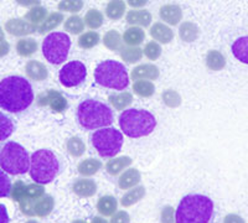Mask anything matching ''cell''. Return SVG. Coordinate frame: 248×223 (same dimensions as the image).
<instances>
[{"mask_svg":"<svg viewBox=\"0 0 248 223\" xmlns=\"http://www.w3.org/2000/svg\"><path fill=\"white\" fill-rule=\"evenodd\" d=\"M62 21H63V14L62 13H51L46 16V19L41 23V25L37 28V31H39V34H46V32L52 31V30H55V29L61 25Z\"/></svg>","mask_w":248,"mask_h":223,"instance_id":"4316f807","label":"cell"},{"mask_svg":"<svg viewBox=\"0 0 248 223\" xmlns=\"http://www.w3.org/2000/svg\"><path fill=\"white\" fill-rule=\"evenodd\" d=\"M102 169V163L98 159H86L82 160L77 166V171L82 176H93L96 175L97 172Z\"/></svg>","mask_w":248,"mask_h":223,"instance_id":"83f0119b","label":"cell"},{"mask_svg":"<svg viewBox=\"0 0 248 223\" xmlns=\"http://www.w3.org/2000/svg\"><path fill=\"white\" fill-rule=\"evenodd\" d=\"M124 13H125L124 0H110L106 6V16L113 21L122 19L124 16Z\"/></svg>","mask_w":248,"mask_h":223,"instance_id":"d6a6232c","label":"cell"},{"mask_svg":"<svg viewBox=\"0 0 248 223\" xmlns=\"http://www.w3.org/2000/svg\"><path fill=\"white\" fill-rule=\"evenodd\" d=\"M133 92L140 98H150L155 93V86L149 79H137L133 83Z\"/></svg>","mask_w":248,"mask_h":223,"instance_id":"484cf974","label":"cell"},{"mask_svg":"<svg viewBox=\"0 0 248 223\" xmlns=\"http://www.w3.org/2000/svg\"><path fill=\"white\" fill-rule=\"evenodd\" d=\"M66 148L71 156L74 158H81L86 151V144L85 141L82 140L79 136H72L66 143Z\"/></svg>","mask_w":248,"mask_h":223,"instance_id":"74e56055","label":"cell"},{"mask_svg":"<svg viewBox=\"0 0 248 223\" xmlns=\"http://www.w3.org/2000/svg\"><path fill=\"white\" fill-rule=\"evenodd\" d=\"M59 10L65 13H79L83 8V0H61L59 3Z\"/></svg>","mask_w":248,"mask_h":223,"instance_id":"7bdbcfd3","label":"cell"},{"mask_svg":"<svg viewBox=\"0 0 248 223\" xmlns=\"http://www.w3.org/2000/svg\"><path fill=\"white\" fill-rule=\"evenodd\" d=\"M132 163L133 160L129 156H114V158L109 159L107 164H106V171L110 176H117L121 172H123L127 167H129Z\"/></svg>","mask_w":248,"mask_h":223,"instance_id":"d6986e66","label":"cell"},{"mask_svg":"<svg viewBox=\"0 0 248 223\" xmlns=\"http://www.w3.org/2000/svg\"><path fill=\"white\" fill-rule=\"evenodd\" d=\"M55 207V200L51 195H44L35 202L34 213L37 217H47Z\"/></svg>","mask_w":248,"mask_h":223,"instance_id":"603a6c76","label":"cell"},{"mask_svg":"<svg viewBox=\"0 0 248 223\" xmlns=\"http://www.w3.org/2000/svg\"><path fill=\"white\" fill-rule=\"evenodd\" d=\"M72 191L76 193L77 196L83 198H90L92 196L96 195L97 192V185L96 182L91 178H78L75 181L72 185Z\"/></svg>","mask_w":248,"mask_h":223,"instance_id":"2e32d148","label":"cell"},{"mask_svg":"<svg viewBox=\"0 0 248 223\" xmlns=\"http://www.w3.org/2000/svg\"><path fill=\"white\" fill-rule=\"evenodd\" d=\"M108 101L114 109L125 110L133 103V94L127 90H121L119 93L110 94Z\"/></svg>","mask_w":248,"mask_h":223,"instance_id":"d4e9b609","label":"cell"},{"mask_svg":"<svg viewBox=\"0 0 248 223\" xmlns=\"http://www.w3.org/2000/svg\"><path fill=\"white\" fill-rule=\"evenodd\" d=\"M60 171V161L51 150L41 149L30 156L31 178L37 184L46 185L54 180Z\"/></svg>","mask_w":248,"mask_h":223,"instance_id":"5b68a950","label":"cell"},{"mask_svg":"<svg viewBox=\"0 0 248 223\" xmlns=\"http://www.w3.org/2000/svg\"><path fill=\"white\" fill-rule=\"evenodd\" d=\"M47 15H48L47 10H46L45 8L36 5V6H32V8L29 10L28 14L25 15V20H28L29 23L34 24V25L37 26L39 24L43 23Z\"/></svg>","mask_w":248,"mask_h":223,"instance_id":"60d3db41","label":"cell"},{"mask_svg":"<svg viewBox=\"0 0 248 223\" xmlns=\"http://www.w3.org/2000/svg\"><path fill=\"white\" fill-rule=\"evenodd\" d=\"M71 48V39L65 32H51L44 39L43 55L52 65H61L67 59Z\"/></svg>","mask_w":248,"mask_h":223,"instance_id":"9c48e42d","label":"cell"},{"mask_svg":"<svg viewBox=\"0 0 248 223\" xmlns=\"http://www.w3.org/2000/svg\"><path fill=\"white\" fill-rule=\"evenodd\" d=\"M72 223H87V222H86V221H83V220H75Z\"/></svg>","mask_w":248,"mask_h":223,"instance_id":"91938a15","label":"cell"},{"mask_svg":"<svg viewBox=\"0 0 248 223\" xmlns=\"http://www.w3.org/2000/svg\"><path fill=\"white\" fill-rule=\"evenodd\" d=\"M118 208V201L113 196H102L97 202V211L103 217H112Z\"/></svg>","mask_w":248,"mask_h":223,"instance_id":"ffe728a7","label":"cell"},{"mask_svg":"<svg viewBox=\"0 0 248 223\" xmlns=\"http://www.w3.org/2000/svg\"><path fill=\"white\" fill-rule=\"evenodd\" d=\"M15 125L13 119L5 113L0 112V141H4L5 139L10 138L14 133Z\"/></svg>","mask_w":248,"mask_h":223,"instance_id":"ab89813d","label":"cell"},{"mask_svg":"<svg viewBox=\"0 0 248 223\" xmlns=\"http://www.w3.org/2000/svg\"><path fill=\"white\" fill-rule=\"evenodd\" d=\"M25 74L28 78L36 81V82H41V81L47 79L48 70L43 62L31 59L25 65Z\"/></svg>","mask_w":248,"mask_h":223,"instance_id":"9a60e30c","label":"cell"},{"mask_svg":"<svg viewBox=\"0 0 248 223\" xmlns=\"http://www.w3.org/2000/svg\"><path fill=\"white\" fill-rule=\"evenodd\" d=\"M127 23L132 26L148 28L152 24V14L148 10H129L125 16Z\"/></svg>","mask_w":248,"mask_h":223,"instance_id":"ac0fdd59","label":"cell"},{"mask_svg":"<svg viewBox=\"0 0 248 223\" xmlns=\"http://www.w3.org/2000/svg\"><path fill=\"white\" fill-rule=\"evenodd\" d=\"M160 76V70L158 66L153 63H141V65L136 66L130 72V78L133 81L137 79H149V81H155Z\"/></svg>","mask_w":248,"mask_h":223,"instance_id":"7c38bea8","label":"cell"},{"mask_svg":"<svg viewBox=\"0 0 248 223\" xmlns=\"http://www.w3.org/2000/svg\"><path fill=\"white\" fill-rule=\"evenodd\" d=\"M44 195H45V187L41 184L35 182V184H30L26 186L25 198H28V200L36 202V201L39 200V198L43 197Z\"/></svg>","mask_w":248,"mask_h":223,"instance_id":"f6af8a7d","label":"cell"},{"mask_svg":"<svg viewBox=\"0 0 248 223\" xmlns=\"http://www.w3.org/2000/svg\"><path fill=\"white\" fill-rule=\"evenodd\" d=\"M161 52H163V50H161L160 44L156 43V41H149L143 48L144 56L150 59V61L158 59L161 56Z\"/></svg>","mask_w":248,"mask_h":223,"instance_id":"ee69618b","label":"cell"},{"mask_svg":"<svg viewBox=\"0 0 248 223\" xmlns=\"http://www.w3.org/2000/svg\"><path fill=\"white\" fill-rule=\"evenodd\" d=\"M87 68L81 61H71L66 63L59 72V79L63 87H77L85 82Z\"/></svg>","mask_w":248,"mask_h":223,"instance_id":"30bf717a","label":"cell"},{"mask_svg":"<svg viewBox=\"0 0 248 223\" xmlns=\"http://www.w3.org/2000/svg\"><path fill=\"white\" fill-rule=\"evenodd\" d=\"M113 119L112 109L96 99H86L77 108V120L82 128L87 130L109 127Z\"/></svg>","mask_w":248,"mask_h":223,"instance_id":"277c9868","label":"cell"},{"mask_svg":"<svg viewBox=\"0 0 248 223\" xmlns=\"http://www.w3.org/2000/svg\"><path fill=\"white\" fill-rule=\"evenodd\" d=\"M36 40L31 39V37H24L20 39L16 43V52L21 57H30L37 51Z\"/></svg>","mask_w":248,"mask_h":223,"instance_id":"f1b7e54d","label":"cell"},{"mask_svg":"<svg viewBox=\"0 0 248 223\" xmlns=\"http://www.w3.org/2000/svg\"><path fill=\"white\" fill-rule=\"evenodd\" d=\"M214 215V202L203 195H187L180 201L176 213V223H210Z\"/></svg>","mask_w":248,"mask_h":223,"instance_id":"7a4b0ae2","label":"cell"},{"mask_svg":"<svg viewBox=\"0 0 248 223\" xmlns=\"http://www.w3.org/2000/svg\"><path fill=\"white\" fill-rule=\"evenodd\" d=\"M145 196V187L144 186H136L125 193L122 197L121 204L123 207H130L133 205L138 204L139 201Z\"/></svg>","mask_w":248,"mask_h":223,"instance_id":"e575fe53","label":"cell"},{"mask_svg":"<svg viewBox=\"0 0 248 223\" xmlns=\"http://www.w3.org/2000/svg\"><path fill=\"white\" fill-rule=\"evenodd\" d=\"M161 99H163L164 104L169 108L180 107L181 102H183V99H181L180 94H179L178 92L174 89L164 90L163 93H161Z\"/></svg>","mask_w":248,"mask_h":223,"instance_id":"b9f144b4","label":"cell"},{"mask_svg":"<svg viewBox=\"0 0 248 223\" xmlns=\"http://www.w3.org/2000/svg\"><path fill=\"white\" fill-rule=\"evenodd\" d=\"M206 67L211 71H221L226 66V57L217 50H211L207 52L205 59Z\"/></svg>","mask_w":248,"mask_h":223,"instance_id":"f546056e","label":"cell"},{"mask_svg":"<svg viewBox=\"0 0 248 223\" xmlns=\"http://www.w3.org/2000/svg\"><path fill=\"white\" fill-rule=\"evenodd\" d=\"M128 5L132 6L133 9L137 8H143L148 4V0H127Z\"/></svg>","mask_w":248,"mask_h":223,"instance_id":"11a10c76","label":"cell"},{"mask_svg":"<svg viewBox=\"0 0 248 223\" xmlns=\"http://www.w3.org/2000/svg\"><path fill=\"white\" fill-rule=\"evenodd\" d=\"M12 180L4 170L0 169V197H8L12 191Z\"/></svg>","mask_w":248,"mask_h":223,"instance_id":"bcb514c9","label":"cell"},{"mask_svg":"<svg viewBox=\"0 0 248 223\" xmlns=\"http://www.w3.org/2000/svg\"><path fill=\"white\" fill-rule=\"evenodd\" d=\"M159 15L164 23L169 24V25H178L183 20V10L176 4L163 5L159 10Z\"/></svg>","mask_w":248,"mask_h":223,"instance_id":"4fadbf2b","label":"cell"},{"mask_svg":"<svg viewBox=\"0 0 248 223\" xmlns=\"http://www.w3.org/2000/svg\"><path fill=\"white\" fill-rule=\"evenodd\" d=\"M123 44V36L117 30H109L103 36V45L110 51H121Z\"/></svg>","mask_w":248,"mask_h":223,"instance_id":"1f68e13d","label":"cell"},{"mask_svg":"<svg viewBox=\"0 0 248 223\" xmlns=\"http://www.w3.org/2000/svg\"><path fill=\"white\" fill-rule=\"evenodd\" d=\"M179 36L185 43H194L200 36V29L191 21H184L179 28Z\"/></svg>","mask_w":248,"mask_h":223,"instance_id":"cb8c5ba5","label":"cell"},{"mask_svg":"<svg viewBox=\"0 0 248 223\" xmlns=\"http://www.w3.org/2000/svg\"><path fill=\"white\" fill-rule=\"evenodd\" d=\"M141 180L140 172L137 169L132 167V169L124 170L122 172V175L118 178V187L121 190H129L133 187L138 186V184Z\"/></svg>","mask_w":248,"mask_h":223,"instance_id":"e0dca14e","label":"cell"},{"mask_svg":"<svg viewBox=\"0 0 248 223\" xmlns=\"http://www.w3.org/2000/svg\"><path fill=\"white\" fill-rule=\"evenodd\" d=\"M94 79L99 86L110 89L124 90L129 86V74L123 63L107 59L94 70Z\"/></svg>","mask_w":248,"mask_h":223,"instance_id":"52a82bcc","label":"cell"},{"mask_svg":"<svg viewBox=\"0 0 248 223\" xmlns=\"http://www.w3.org/2000/svg\"><path fill=\"white\" fill-rule=\"evenodd\" d=\"M0 169L9 175H24L30 169V156L23 145L5 141L0 145Z\"/></svg>","mask_w":248,"mask_h":223,"instance_id":"8992f818","label":"cell"},{"mask_svg":"<svg viewBox=\"0 0 248 223\" xmlns=\"http://www.w3.org/2000/svg\"><path fill=\"white\" fill-rule=\"evenodd\" d=\"M85 25L91 30H97L105 23V15L97 9H90L85 15Z\"/></svg>","mask_w":248,"mask_h":223,"instance_id":"d590c367","label":"cell"},{"mask_svg":"<svg viewBox=\"0 0 248 223\" xmlns=\"http://www.w3.org/2000/svg\"><path fill=\"white\" fill-rule=\"evenodd\" d=\"M48 98V107L51 108L52 112H56V113H62L65 112L68 107V102L66 97L62 93H60L59 90L55 89H48L46 90Z\"/></svg>","mask_w":248,"mask_h":223,"instance_id":"44dd1931","label":"cell"},{"mask_svg":"<svg viewBox=\"0 0 248 223\" xmlns=\"http://www.w3.org/2000/svg\"><path fill=\"white\" fill-rule=\"evenodd\" d=\"M223 223H246L241 216L234 215V213H230L223 218Z\"/></svg>","mask_w":248,"mask_h":223,"instance_id":"f907efd6","label":"cell"},{"mask_svg":"<svg viewBox=\"0 0 248 223\" xmlns=\"http://www.w3.org/2000/svg\"><path fill=\"white\" fill-rule=\"evenodd\" d=\"M16 3L21 6H36L40 5V0H16Z\"/></svg>","mask_w":248,"mask_h":223,"instance_id":"9f6ffc18","label":"cell"},{"mask_svg":"<svg viewBox=\"0 0 248 223\" xmlns=\"http://www.w3.org/2000/svg\"><path fill=\"white\" fill-rule=\"evenodd\" d=\"M121 59L127 63H138L143 59V48L139 46H125L119 51Z\"/></svg>","mask_w":248,"mask_h":223,"instance_id":"836d02e7","label":"cell"},{"mask_svg":"<svg viewBox=\"0 0 248 223\" xmlns=\"http://www.w3.org/2000/svg\"><path fill=\"white\" fill-rule=\"evenodd\" d=\"M109 223H130V216L125 211H117L112 216Z\"/></svg>","mask_w":248,"mask_h":223,"instance_id":"681fc988","label":"cell"},{"mask_svg":"<svg viewBox=\"0 0 248 223\" xmlns=\"http://www.w3.org/2000/svg\"><path fill=\"white\" fill-rule=\"evenodd\" d=\"M123 134L118 129L106 127L96 130L91 135V141L102 158H114L123 147Z\"/></svg>","mask_w":248,"mask_h":223,"instance_id":"ba28073f","label":"cell"},{"mask_svg":"<svg viewBox=\"0 0 248 223\" xmlns=\"http://www.w3.org/2000/svg\"><path fill=\"white\" fill-rule=\"evenodd\" d=\"M145 40V32L139 26H130L123 34V43L127 46H139Z\"/></svg>","mask_w":248,"mask_h":223,"instance_id":"7402d4cb","label":"cell"},{"mask_svg":"<svg viewBox=\"0 0 248 223\" xmlns=\"http://www.w3.org/2000/svg\"><path fill=\"white\" fill-rule=\"evenodd\" d=\"M25 223H39V222H37V221H35V220H29V221H26Z\"/></svg>","mask_w":248,"mask_h":223,"instance_id":"94428289","label":"cell"},{"mask_svg":"<svg viewBox=\"0 0 248 223\" xmlns=\"http://www.w3.org/2000/svg\"><path fill=\"white\" fill-rule=\"evenodd\" d=\"M36 103L39 107H46L48 105V98H47V93L46 92H43V93H40L36 98Z\"/></svg>","mask_w":248,"mask_h":223,"instance_id":"816d5d0a","label":"cell"},{"mask_svg":"<svg viewBox=\"0 0 248 223\" xmlns=\"http://www.w3.org/2000/svg\"><path fill=\"white\" fill-rule=\"evenodd\" d=\"M4 37H5V35H4V30L1 29V26H0V41H3Z\"/></svg>","mask_w":248,"mask_h":223,"instance_id":"680465c9","label":"cell"},{"mask_svg":"<svg viewBox=\"0 0 248 223\" xmlns=\"http://www.w3.org/2000/svg\"><path fill=\"white\" fill-rule=\"evenodd\" d=\"M161 223H176L174 218V208L171 206H165L161 209Z\"/></svg>","mask_w":248,"mask_h":223,"instance_id":"c3c4849f","label":"cell"},{"mask_svg":"<svg viewBox=\"0 0 248 223\" xmlns=\"http://www.w3.org/2000/svg\"><path fill=\"white\" fill-rule=\"evenodd\" d=\"M10 218H9L8 209L4 205L0 204V223H9Z\"/></svg>","mask_w":248,"mask_h":223,"instance_id":"f5cc1de1","label":"cell"},{"mask_svg":"<svg viewBox=\"0 0 248 223\" xmlns=\"http://www.w3.org/2000/svg\"><path fill=\"white\" fill-rule=\"evenodd\" d=\"M5 30L13 36H26L37 31V26L25 19H10L6 21Z\"/></svg>","mask_w":248,"mask_h":223,"instance_id":"8fae6325","label":"cell"},{"mask_svg":"<svg viewBox=\"0 0 248 223\" xmlns=\"http://www.w3.org/2000/svg\"><path fill=\"white\" fill-rule=\"evenodd\" d=\"M34 102L30 82L21 76H9L0 81V108L9 113H21Z\"/></svg>","mask_w":248,"mask_h":223,"instance_id":"6da1fadb","label":"cell"},{"mask_svg":"<svg viewBox=\"0 0 248 223\" xmlns=\"http://www.w3.org/2000/svg\"><path fill=\"white\" fill-rule=\"evenodd\" d=\"M63 29H65V31L70 32V34H82L83 30H85V20L78 16V15H72V16L67 17L65 20Z\"/></svg>","mask_w":248,"mask_h":223,"instance_id":"8d00e7d4","label":"cell"},{"mask_svg":"<svg viewBox=\"0 0 248 223\" xmlns=\"http://www.w3.org/2000/svg\"><path fill=\"white\" fill-rule=\"evenodd\" d=\"M232 54L240 62L248 65V36L237 39L232 45Z\"/></svg>","mask_w":248,"mask_h":223,"instance_id":"4dcf8cb0","label":"cell"},{"mask_svg":"<svg viewBox=\"0 0 248 223\" xmlns=\"http://www.w3.org/2000/svg\"><path fill=\"white\" fill-rule=\"evenodd\" d=\"M101 41V36L97 31H87L83 32L81 36L77 40V44L83 50H90V48H93L94 46H97Z\"/></svg>","mask_w":248,"mask_h":223,"instance_id":"f35d334b","label":"cell"},{"mask_svg":"<svg viewBox=\"0 0 248 223\" xmlns=\"http://www.w3.org/2000/svg\"><path fill=\"white\" fill-rule=\"evenodd\" d=\"M150 36L159 44H170L174 40V31L164 23H154L150 28Z\"/></svg>","mask_w":248,"mask_h":223,"instance_id":"5bb4252c","label":"cell"},{"mask_svg":"<svg viewBox=\"0 0 248 223\" xmlns=\"http://www.w3.org/2000/svg\"><path fill=\"white\" fill-rule=\"evenodd\" d=\"M26 186L23 181H15V184L12 186V191H10V197L16 202H21L25 198Z\"/></svg>","mask_w":248,"mask_h":223,"instance_id":"7dc6e473","label":"cell"},{"mask_svg":"<svg viewBox=\"0 0 248 223\" xmlns=\"http://www.w3.org/2000/svg\"><path fill=\"white\" fill-rule=\"evenodd\" d=\"M119 127L124 135L137 139L143 138L154 132L156 119L145 109H125L119 116Z\"/></svg>","mask_w":248,"mask_h":223,"instance_id":"3957f363","label":"cell"},{"mask_svg":"<svg viewBox=\"0 0 248 223\" xmlns=\"http://www.w3.org/2000/svg\"><path fill=\"white\" fill-rule=\"evenodd\" d=\"M10 51V45H9L8 41L3 40V41H0V59L9 54Z\"/></svg>","mask_w":248,"mask_h":223,"instance_id":"db71d44e","label":"cell"},{"mask_svg":"<svg viewBox=\"0 0 248 223\" xmlns=\"http://www.w3.org/2000/svg\"><path fill=\"white\" fill-rule=\"evenodd\" d=\"M91 223H108V222L105 220V218L94 217V218H92V222H91Z\"/></svg>","mask_w":248,"mask_h":223,"instance_id":"6f0895ef","label":"cell"}]
</instances>
